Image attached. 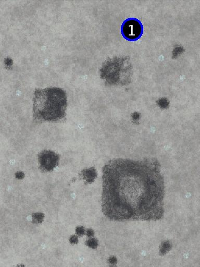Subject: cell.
<instances>
[{"label":"cell","mask_w":200,"mask_h":267,"mask_svg":"<svg viewBox=\"0 0 200 267\" xmlns=\"http://www.w3.org/2000/svg\"><path fill=\"white\" fill-rule=\"evenodd\" d=\"M16 177L17 179H23L24 177V174L23 172H17L16 174Z\"/></svg>","instance_id":"obj_10"},{"label":"cell","mask_w":200,"mask_h":267,"mask_svg":"<svg viewBox=\"0 0 200 267\" xmlns=\"http://www.w3.org/2000/svg\"><path fill=\"white\" fill-rule=\"evenodd\" d=\"M102 209L114 221H156L164 216L165 185L154 158L115 159L103 168Z\"/></svg>","instance_id":"obj_1"},{"label":"cell","mask_w":200,"mask_h":267,"mask_svg":"<svg viewBox=\"0 0 200 267\" xmlns=\"http://www.w3.org/2000/svg\"><path fill=\"white\" fill-rule=\"evenodd\" d=\"M87 235L89 237H92V236L93 235V231L92 230H91V229L88 230V231H87Z\"/></svg>","instance_id":"obj_11"},{"label":"cell","mask_w":200,"mask_h":267,"mask_svg":"<svg viewBox=\"0 0 200 267\" xmlns=\"http://www.w3.org/2000/svg\"><path fill=\"white\" fill-rule=\"evenodd\" d=\"M144 26L140 20L136 18H128L125 20L121 26V33L124 39L133 42L141 38Z\"/></svg>","instance_id":"obj_3"},{"label":"cell","mask_w":200,"mask_h":267,"mask_svg":"<svg viewBox=\"0 0 200 267\" xmlns=\"http://www.w3.org/2000/svg\"><path fill=\"white\" fill-rule=\"evenodd\" d=\"M33 101V116L35 121L56 122L65 118L67 98L65 91L62 89H36Z\"/></svg>","instance_id":"obj_2"},{"label":"cell","mask_w":200,"mask_h":267,"mask_svg":"<svg viewBox=\"0 0 200 267\" xmlns=\"http://www.w3.org/2000/svg\"><path fill=\"white\" fill-rule=\"evenodd\" d=\"M96 172L94 168L83 170L80 173V175L82 177L83 180H85L87 183H91L93 182L96 177Z\"/></svg>","instance_id":"obj_5"},{"label":"cell","mask_w":200,"mask_h":267,"mask_svg":"<svg viewBox=\"0 0 200 267\" xmlns=\"http://www.w3.org/2000/svg\"><path fill=\"white\" fill-rule=\"evenodd\" d=\"M71 243L77 242H78V239L76 236H73L72 237H71Z\"/></svg>","instance_id":"obj_12"},{"label":"cell","mask_w":200,"mask_h":267,"mask_svg":"<svg viewBox=\"0 0 200 267\" xmlns=\"http://www.w3.org/2000/svg\"><path fill=\"white\" fill-rule=\"evenodd\" d=\"M86 245L87 246H88L89 247L95 249L97 247V245H98V242L96 239L91 238L86 242Z\"/></svg>","instance_id":"obj_7"},{"label":"cell","mask_w":200,"mask_h":267,"mask_svg":"<svg viewBox=\"0 0 200 267\" xmlns=\"http://www.w3.org/2000/svg\"><path fill=\"white\" fill-rule=\"evenodd\" d=\"M109 262L110 264H115L117 263V259L115 257H111L109 259Z\"/></svg>","instance_id":"obj_9"},{"label":"cell","mask_w":200,"mask_h":267,"mask_svg":"<svg viewBox=\"0 0 200 267\" xmlns=\"http://www.w3.org/2000/svg\"><path fill=\"white\" fill-rule=\"evenodd\" d=\"M60 156L52 151L44 150L38 154V162L40 168L42 171H52L59 163Z\"/></svg>","instance_id":"obj_4"},{"label":"cell","mask_w":200,"mask_h":267,"mask_svg":"<svg viewBox=\"0 0 200 267\" xmlns=\"http://www.w3.org/2000/svg\"><path fill=\"white\" fill-rule=\"evenodd\" d=\"M76 232L78 234V235L82 236V235L84 234V233H85L84 228L83 227H78L77 228Z\"/></svg>","instance_id":"obj_8"},{"label":"cell","mask_w":200,"mask_h":267,"mask_svg":"<svg viewBox=\"0 0 200 267\" xmlns=\"http://www.w3.org/2000/svg\"><path fill=\"white\" fill-rule=\"evenodd\" d=\"M172 246L170 243L168 241H165L162 243L161 248H160V253L161 255H165L169 250L171 249Z\"/></svg>","instance_id":"obj_6"}]
</instances>
